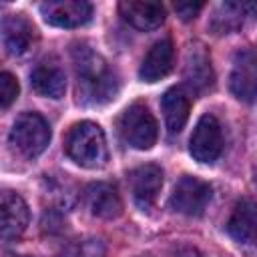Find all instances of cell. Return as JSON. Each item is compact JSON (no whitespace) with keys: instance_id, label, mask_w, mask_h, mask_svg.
Returning a JSON list of instances; mask_svg holds the SVG:
<instances>
[{"instance_id":"obj_1","label":"cell","mask_w":257,"mask_h":257,"mask_svg":"<svg viewBox=\"0 0 257 257\" xmlns=\"http://www.w3.org/2000/svg\"><path fill=\"white\" fill-rule=\"evenodd\" d=\"M72 62L76 68V94L84 104L110 102L118 92V78L106 60L86 44H74Z\"/></svg>"},{"instance_id":"obj_2","label":"cell","mask_w":257,"mask_h":257,"mask_svg":"<svg viewBox=\"0 0 257 257\" xmlns=\"http://www.w3.org/2000/svg\"><path fill=\"white\" fill-rule=\"evenodd\" d=\"M64 151L76 165L84 169H100L108 161L104 133L96 122L90 120H80L68 128Z\"/></svg>"},{"instance_id":"obj_3","label":"cell","mask_w":257,"mask_h":257,"mask_svg":"<svg viewBox=\"0 0 257 257\" xmlns=\"http://www.w3.org/2000/svg\"><path fill=\"white\" fill-rule=\"evenodd\" d=\"M118 133L126 145L139 151H147L155 145L159 126L149 110L147 104L143 102H133L131 106L124 108V112L118 118Z\"/></svg>"},{"instance_id":"obj_4","label":"cell","mask_w":257,"mask_h":257,"mask_svg":"<svg viewBox=\"0 0 257 257\" xmlns=\"http://www.w3.org/2000/svg\"><path fill=\"white\" fill-rule=\"evenodd\" d=\"M10 143L24 157H38L50 143V126L38 112H24L12 124Z\"/></svg>"},{"instance_id":"obj_5","label":"cell","mask_w":257,"mask_h":257,"mask_svg":"<svg viewBox=\"0 0 257 257\" xmlns=\"http://www.w3.org/2000/svg\"><path fill=\"white\" fill-rule=\"evenodd\" d=\"M189 151L199 163H213L223 151V131L213 114H203L189 139Z\"/></svg>"},{"instance_id":"obj_6","label":"cell","mask_w":257,"mask_h":257,"mask_svg":"<svg viewBox=\"0 0 257 257\" xmlns=\"http://www.w3.org/2000/svg\"><path fill=\"white\" fill-rule=\"evenodd\" d=\"M211 199V187L199 177L185 175L181 181L175 185V191L171 195V207L177 213L197 217L205 211L207 203Z\"/></svg>"},{"instance_id":"obj_7","label":"cell","mask_w":257,"mask_h":257,"mask_svg":"<svg viewBox=\"0 0 257 257\" xmlns=\"http://www.w3.org/2000/svg\"><path fill=\"white\" fill-rule=\"evenodd\" d=\"M42 18L58 28H78L92 16V4L84 0H48L40 4Z\"/></svg>"},{"instance_id":"obj_8","label":"cell","mask_w":257,"mask_h":257,"mask_svg":"<svg viewBox=\"0 0 257 257\" xmlns=\"http://www.w3.org/2000/svg\"><path fill=\"white\" fill-rule=\"evenodd\" d=\"M231 92L243 102L257 100V52L243 50L233 60V70L229 76Z\"/></svg>"},{"instance_id":"obj_9","label":"cell","mask_w":257,"mask_h":257,"mask_svg":"<svg viewBox=\"0 0 257 257\" xmlns=\"http://www.w3.org/2000/svg\"><path fill=\"white\" fill-rule=\"evenodd\" d=\"M30 213L24 199L12 191L2 193L0 203V229H2V241L10 243L16 237H20L28 225Z\"/></svg>"},{"instance_id":"obj_10","label":"cell","mask_w":257,"mask_h":257,"mask_svg":"<svg viewBox=\"0 0 257 257\" xmlns=\"http://www.w3.org/2000/svg\"><path fill=\"white\" fill-rule=\"evenodd\" d=\"M185 82L189 88H193L195 92H205L207 88L213 86L215 82V74H213V66H211V58L207 48L201 42H195L189 46L187 50V58H185Z\"/></svg>"},{"instance_id":"obj_11","label":"cell","mask_w":257,"mask_h":257,"mask_svg":"<svg viewBox=\"0 0 257 257\" xmlns=\"http://www.w3.org/2000/svg\"><path fill=\"white\" fill-rule=\"evenodd\" d=\"M128 183H131V191H133V199L141 209H149L163 187V171L157 165H141L137 169L131 171L128 175Z\"/></svg>"},{"instance_id":"obj_12","label":"cell","mask_w":257,"mask_h":257,"mask_svg":"<svg viewBox=\"0 0 257 257\" xmlns=\"http://www.w3.org/2000/svg\"><path fill=\"white\" fill-rule=\"evenodd\" d=\"M257 20V2H223L215 8L213 18H211V30L217 34H227L233 32L245 22H255Z\"/></svg>"},{"instance_id":"obj_13","label":"cell","mask_w":257,"mask_h":257,"mask_svg":"<svg viewBox=\"0 0 257 257\" xmlns=\"http://www.w3.org/2000/svg\"><path fill=\"white\" fill-rule=\"evenodd\" d=\"M36 34L32 22L22 14H8L2 18V42L10 56H22L32 48Z\"/></svg>"},{"instance_id":"obj_14","label":"cell","mask_w":257,"mask_h":257,"mask_svg":"<svg viewBox=\"0 0 257 257\" xmlns=\"http://www.w3.org/2000/svg\"><path fill=\"white\" fill-rule=\"evenodd\" d=\"M32 88L48 98H60L66 90V74L56 58H42L30 72Z\"/></svg>"},{"instance_id":"obj_15","label":"cell","mask_w":257,"mask_h":257,"mask_svg":"<svg viewBox=\"0 0 257 257\" xmlns=\"http://www.w3.org/2000/svg\"><path fill=\"white\" fill-rule=\"evenodd\" d=\"M120 16L139 30H155L165 22V6L161 2H141V0H124L118 4Z\"/></svg>"},{"instance_id":"obj_16","label":"cell","mask_w":257,"mask_h":257,"mask_svg":"<svg viewBox=\"0 0 257 257\" xmlns=\"http://www.w3.org/2000/svg\"><path fill=\"white\" fill-rule=\"evenodd\" d=\"M175 64V46L169 38L159 40L151 46L147 56L143 58V64L139 68V76L145 82H157L165 78Z\"/></svg>"},{"instance_id":"obj_17","label":"cell","mask_w":257,"mask_h":257,"mask_svg":"<svg viewBox=\"0 0 257 257\" xmlns=\"http://www.w3.org/2000/svg\"><path fill=\"white\" fill-rule=\"evenodd\" d=\"M86 207L100 219H116L122 213V201L116 189L108 183H92L84 191Z\"/></svg>"},{"instance_id":"obj_18","label":"cell","mask_w":257,"mask_h":257,"mask_svg":"<svg viewBox=\"0 0 257 257\" xmlns=\"http://www.w3.org/2000/svg\"><path fill=\"white\" fill-rule=\"evenodd\" d=\"M227 231L237 243L257 241V203L241 199L227 221Z\"/></svg>"},{"instance_id":"obj_19","label":"cell","mask_w":257,"mask_h":257,"mask_svg":"<svg viewBox=\"0 0 257 257\" xmlns=\"http://www.w3.org/2000/svg\"><path fill=\"white\" fill-rule=\"evenodd\" d=\"M161 106H163V116H165V124L167 131L171 135H177L191 112V96L183 86H173L169 88L163 98H161Z\"/></svg>"},{"instance_id":"obj_20","label":"cell","mask_w":257,"mask_h":257,"mask_svg":"<svg viewBox=\"0 0 257 257\" xmlns=\"http://www.w3.org/2000/svg\"><path fill=\"white\" fill-rule=\"evenodd\" d=\"M104 255H106V247L96 237L76 239L58 253V257H104Z\"/></svg>"},{"instance_id":"obj_21","label":"cell","mask_w":257,"mask_h":257,"mask_svg":"<svg viewBox=\"0 0 257 257\" xmlns=\"http://www.w3.org/2000/svg\"><path fill=\"white\" fill-rule=\"evenodd\" d=\"M18 90H20V86H18L16 76H12L10 72H2L0 74V104H2V108H8L16 100Z\"/></svg>"},{"instance_id":"obj_22","label":"cell","mask_w":257,"mask_h":257,"mask_svg":"<svg viewBox=\"0 0 257 257\" xmlns=\"http://www.w3.org/2000/svg\"><path fill=\"white\" fill-rule=\"evenodd\" d=\"M175 10H177V14L183 20H191V18H195L203 10V2H197V4H193V2H179V4H175Z\"/></svg>"},{"instance_id":"obj_23","label":"cell","mask_w":257,"mask_h":257,"mask_svg":"<svg viewBox=\"0 0 257 257\" xmlns=\"http://www.w3.org/2000/svg\"><path fill=\"white\" fill-rule=\"evenodd\" d=\"M177 257H201V253L191 247V245H185V247H179L177 249Z\"/></svg>"},{"instance_id":"obj_24","label":"cell","mask_w":257,"mask_h":257,"mask_svg":"<svg viewBox=\"0 0 257 257\" xmlns=\"http://www.w3.org/2000/svg\"><path fill=\"white\" fill-rule=\"evenodd\" d=\"M253 181H255V187H257V165H255V169H253Z\"/></svg>"},{"instance_id":"obj_25","label":"cell","mask_w":257,"mask_h":257,"mask_svg":"<svg viewBox=\"0 0 257 257\" xmlns=\"http://www.w3.org/2000/svg\"><path fill=\"white\" fill-rule=\"evenodd\" d=\"M10 257H26V255H10Z\"/></svg>"}]
</instances>
